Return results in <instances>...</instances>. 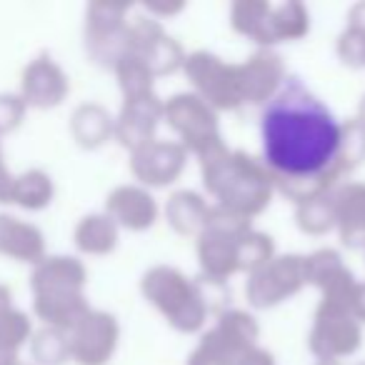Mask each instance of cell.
I'll use <instances>...</instances> for the list:
<instances>
[{
    "label": "cell",
    "instance_id": "21",
    "mask_svg": "<svg viewBox=\"0 0 365 365\" xmlns=\"http://www.w3.org/2000/svg\"><path fill=\"white\" fill-rule=\"evenodd\" d=\"M333 208L343 243L358 245L365 240V182H348L343 188H333Z\"/></svg>",
    "mask_w": 365,
    "mask_h": 365
},
{
    "label": "cell",
    "instance_id": "17",
    "mask_svg": "<svg viewBox=\"0 0 365 365\" xmlns=\"http://www.w3.org/2000/svg\"><path fill=\"white\" fill-rule=\"evenodd\" d=\"M160 118H163V103L155 96L130 98V101H125L120 115H118L113 135L125 148L138 150V148L153 143V133H155V125Z\"/></svg>",
    "mask_w": 365,
    "mask_h": 365
},
{
    "label": "cell",
    "instance_id": "25",
    "mask_svg": "<svg viewBox=\"0 0 365 365\" xmlns=\"http://www.w3.org/2000/svg\"><path fill=\"white\" fill-rule=\"evenodd\" d=\"M115 130V120L98 103H83L71 115V133L78 145L101 148Z\"/></svg>",
    "mask_w": 365,
    "mask_h": 365
},
{
    "label": "cell",
    "instance_id": "5",
    "mask_svg": "<svg viewBox=\"0 0 365 365\" xmlns=\"http://www.w3.org/2000/svg\"><path fill=\"white\" fill-rule=\"evenodd\" d=\"M233 28L255 43L273 46L303 38L310 28V18L300 3L270 6L260 0H240L233 6Z\"/></svg>",
    "mask_w": 365,
    "mask_h": 365
},
{
    "label": "cell",
    "instance_id": "31",
    "mask_svg": "<svg viewBox=\"0 0 365 365\" xmlns=\"http://www.w3.org/2000/svg\"><path fill=\"white\" fill-rule=\"evenodd\" d=\"M28 106L21 93H0V138L18 130L26 120Z\"/></svg>",
    "mask_w": 365,
    "mask_h": 365
},
{
    "label": "cell",
    "instance_id": "14",
    "mask_svg": "<svg viewBox=\"0 0 365 365\" xmlns=\"http://www.w3.org/2000/svg\"><path fill=\"white\" fill-rule=\"evenodd\" d=\"M130 53H135L145 63L153 76H165L185 63L180 46L163 33L160 23L145 18L130 26Z\"/></svg>",
    "mask_w": 365,
    "mask_h": 365
},
{
    "label": "cell",
    "instance_id": "18",
    "mask_svg": "<svg viewBox=\"0 0 365 365\" xmlns=\"http://www.w3.org/2000/svg\"><path fill=\"white\" fill-rule=\"evenodd\" d=\"M0 255L18 263L38 265L46 258V235L38 225L13 213H0Z\"/></svg>",
    "mask_w": 365,
    "mask_h": 365
},
{
    "label": "cell",
    "instance_id": "24",
    "mask_svg": "<svg viewBox=\"0 0 365 365\" xmlns=\"http://www.w3.org/2000/svg\"><path fill=\"white\" fill-rule=\"evenodd\" d=\"M210 213L213 210L205 205V200L193 190H180L168 200V223L178 230L180 235H195L203 233L210 223Z\"/></svg>",
    "mask_w": 365,
    "mask_h": 365
},
{
    "label": "cell",
    "instance_id": "28",
    "mask_svg": "<svg viewBox=\"0 0 365 365\" xmlns=\"http://www.w3.org/2000/svg\"><path fill=\"white\" fill-rule=\"evenodd\" d=\"M115 73H118V83H120V91H123V96H125V101L153 96V78L155 76L148 71V66L135 53H125V56L115 63Z\"/></svg>",
    "mask_w": 365,
    "mask_h": 365
},
{
    "label": "cell",
    "instance_id": "20",
    "mask_svg": "<svg viewBox=\"0 0 365 365\" xmlns=\"http://www.w3.org/2000/svg\"><path fill=\"white\" fill-rule=\"evenodd\" d=\"M106 215L128 230H145L155 223L158 205L148 190L138 185H120L106 200Z\"/></svg>",
    "mask_w": 365,
    "mask_h": 365
},
{
    "label": "cell",
    "instance_id": "9",
    "mask_svg": "<svg viewBox=\"0 0 365 365\" xmlns=\"http://www.w3.org/2000/svg\"><path fill=\"white\" fill-rule=\"evenodd\" d=\"M163 115L173 125V130L182 138V148L193 150L195 155H200L205 148L220 140L215 110L205 101H200L195 93L173 96L163 106Z\"/></svg>",
    "mask_w": 365,
    "mask_h": 365
},
{
    "label": "cell",
    "instance_id": "23",
    "mask_svg": "<svg viewBox=\"0 0 365 365\" xmlns=\"http://www.w3.org/2000/svg\"><path fill=\"white\" fill-rule=\"evenodd\" d=\"M53 195H56L53 178L41 168H31L13 178L8 205H18L23 210H43L53 203Z\"/></svg>",
    "mask_w": 365,
    "mask_h": 365
},
{
    "label": "cell",
    "instance_id": "36",
    "mask_svg": "<svg viewBox=\"0 0 365 365\" xmlns=\"http://www.w3.org/2000/svg\"><path fill=\"white\" fill-rule=\"evenodd\" d=\"M318 365H340V363H338V360H320Z\"/></svg>",
    "mask_w": 365,
    "mask_h": 365
},
{
    "label": "cell",
    "instance_id": "37",
    "mask_svg": "<svg viewBox=\"0 0 365 365\" xmlns=\"http://www.w3.org/2000/svg\"><path fill=\"white\" fill-rule=\"evenodd\" d=\"M363 365H365V363H363Z\"/></svg>",
    "mask_w": 365,
    "mask_h": 365
},
{
    "label": "cell",
    "instance_id": "4",
    "mask_svg": "<svg viewBox=\"0 0 365 365\" xmlns=\"http://www.w3.org/2000/svg\"><path fill=\"white\" fill-rule=\"evenodd\" d=\"M143 295L160 310L173 328L195 333L203 328L208 303L198 283L188 280L175 268H153L143 278Z\"/></svg>",
    "mask_w": 365,
    "mask_h": 365
},
{
    "label": "cell",
    "instance_id": "30",
    "mask_svg": "<svg viewBox=\"0 0 365 365\" xmlns=\"http://www.w3.org/2000/svg\"><path fill=\"white\" fill-rule=\"evenodd\" d=\"M338 56H340V61L353 68L365 66V26L350 23L348 31H345L338 41Z\"/></svg>",
    "mask_w": 365,
    "mask_h": 365
},
{
    "label": "cell",
    "instance_id": "35",
    "mask_svg": "<svg viewBox=\"0 0 365 365\" xmlns=\"http://www.w3.org/2000/svg\"><path fill=\"white\" fill-rule=\"evenodd\" d=\"M358 123H360V128L365 130V98H363V103H360V115H358Z\"/></svg>",
    "mask_w": 365,
    "mask_h": 365
},
{
    "label": "cell",
    "instance_id": "22",
    "mask_svg": "<svg viewBox=\"0 0 365 365\" xmlns=\"http://www.w3.org/2000/svg\"><path fill=\"white\" fill-rule=\"evenodd\" d=\"M33 323L28 313L16 308L13 290L0 283V355H21V348L31 340Z\"/></svg>",
    "mask_w": 365,
    "mask_h": 365
},
{
    "label": "cell",
    "instance_id": "10",
    "mask_svg": "<svg viewBox=\"0 0 365 365\" xmlns=\"http://www.w3.org/2000/svg\"><path fill=\"white\" fill-rule=\"evenodd\" d=\"M303 285V258L283 255V258H270L265 265L253 270L245 293L255 308H273V305L283 303L285 298L298 293Z\"/></svg>",
    "mask_w": 365,
    "mask_h": 365
},
{
    "label": "cell",
    "instance_id": "19",
    "mask_svg": "<svg viewBox=\"0 0 365 365\" xmlns=\"http://www.w3.org/2000/svg\"><path fill=\"white\" fill-rule=\"evenodd\" d=\"M283 63L275 53L260 51L248 63L238 66V86L243 103H263L278 93L283 83Z\"/></svg>",
    "mask_w": 365,
    "mask_h": 365
},
{
    "label": "cell",
    "instance_id": "7",
    "mask_svg": "<svg viewBox=\"0 0 365 365\" xmlns=\"http://www.w3.org/2000/svg\"><path fill=\"white\" fill-rule=\"evenodd\" d=\"M182 68L198 91L195 96L208 103L213 110L215 108L218 110H235L238 106H243L238 86V66H228L213 53L200 51L185 58Z\"/></svg>",
    "mask_w": 365,
    "mask_h": 365
},
{
    "label": "cell",
    "instance_id": "16",
    "mask_svg": "<svg viewBox=\"0 0 365 365\" xmlns=\"http://www.w3.org/2000/svg\"><path fill=\"white\" fill-rule=\"evenodd\" d=\"M88 280V270L73 255H46L38 265H33L31 290L36 295H66L83 293Z\"/></svg>",
    "mask_w": 365,
    "mask_h": 365
},
{
    "label": "cell",
    "instance_id": "12",
    "mask_svg": "<svg viewBox=\"0 0 365 365\" xmlns=\"http://www.w3.org/2000/svg\"><path fill=\"white\" fill-rule=\"evenodd\" d=\"M118 323L110 313L91 310L76 328L68 333L71 360L78 365H106L118 345Z\"/></svg>",
    "mask_w": 365,
    "mask_h": 365
},
{
    "label": "cell",
    "instance_id": "13",
    "mask_svg": "<svg viewBox=\"0 0 365 365\" xmlns=\"http://www.w3.org/2000/svg\"><path fill=\"white\" fill-rule=\"evenodd\" d=\"M71 93L68 76L48 53L36 56L21 73V98L28 108L51 110L61 106Z\"/></svg>",
    "mask_w": 365,
    "mask_h": 365
},
{
    "label": "cell",
    "instance_id": "33",
    "mask_svg": "<svg viewBox=\"0 0 365 365\" xmlns=\"http://www.w3.org/2000/svg\"><path fill=\"white\" fill-rule=\"evenodd\" d=\"M350 315L355 320H365V285H355L350 298Z\"/></svg>",
    "mask_w": 365,
    "mask_h": 365
},
{
    "label": "cell",
    "instance_id": "6",
    "mask_svg": "<svg viewBox=\"0 0 365 365\" xmlns=\"http://www.w3.org/2000/svg\"><path fill=\"white\" fill-rule=\"evenodd\" d=\"M258 323L243 310H228L220 315L218 325L195 348L188 365H238L240 358L255 348Z\"/></svg>",
    "mask_w": 365,
    "mask_h": 365
},
{
    "label": "cell",
    "instance_id": "15",
    "mask_svg": "<svg viewBox=\"0 0 365 365\" xmlns=\"http://www.w3.org/2000/svg\"><path fill=\"white\" fill-rule=\"evenodd\" d=\"M133 175L145 185H168L185 168V148L180 143L153 140L133 150Z\"/></svg>",
    "mask_w": 365,
    "mask_h": 365
},
{
    "label": "cell",
    "instance_id": "11",
    "mask_svg": "<svg viewBox=\"0 0 365 365\" xmlns=\"http://www.w3.org/2000/svg\"><path fill=\"white\" fill-rule=\"evenodd\" d=\"M360 345V325L348 308L335 303H320L310 333V350L320 360H338Z\"/></svg>",
    "mask_w": 365,
    "mask_h": 365
},
{
    "label": "cell",
    "instance_id": "3",
    "mask_svg": "<svg viewBox=\"0 0 365 365\" xmlns=\"http://www.w3.org/2000/svg\"><path fill=\"white\" fill-rule=\"evenodd\" d=\"M198 255L205 275L215 283L238 270H258L273 258V243L268 235L255 233L250 220L215 208L208 228L200 233Z\"/></svg>",
    "mask_w": 365,
    "mask_h": 365
},
{
    "label": "cell",
    "instance_id": "29",
    "mask_svg": "<svg viewBox=\"0 0 365 365\" xmlns=\"http://www.w3.org/2000/svg\"><path fill=\"white\" fill-rule=\"evenodd\" d=\"M298 225L300 230L310 235H323L335 225V208H333V190L323 195L298 203Z\"/></svg>",
    "mask_w": 365,
    "mask_h": 365
},
{
    "label": "cell",
    "instance_id": "27",
    "mask_svg": "<svg viewBox=\"0 0 365 365\" xmlns=\"http://www.w3.org/2000/svg\"><path fill=\"white\" fill-rule=\"evenodd\" d=\"M31 353L36 365H63L71 360V343L68 333L58 328L43 325L38 333L31 335Z\"/></svg>",
    "mask_w": 365,
    "mask_h": 365
},
{
    "label": "cell",
    "instance_id": "8",
    "mask_svg": "<svg viewBox=\"0 0 365 365\" xmlns=\"http://www.w3.org/2000/svg\"><path fill=\"white\" fill-rule=\"evenodd\" d=\"M125 6L93 3L86 16V48L91 58L103 66H113L130 53V26L125 23Z\"/></svg>",
    "mask_w": 365,
    "mask_h": 365
},
{
    "label": "cell",
    "instance_id": "32",
    "mask_svg": "<svg viewBox=\"0 0 365 365\" xmlns=\"http://www.w3.org/2000/svg\"><path fill=\"white\" fill-rule=\"evenodd\" d=\"M13 173L6 163V153H3V143H0V203L8 205V193H11V185H13Z\"/></svg>",
    "mask_w": 365,
    "mask_h": 365
},
{
    "label": "cell",
    "instance_id": "1",
    "mask_svg": "<svg viewBox=\"0 0 365 365\" xmlns=\"http://www.w3.org/2000/svg\"><path fill=\"white\" fill-rule=\"evenodd\" d=\"M263 165L288 198L305 203L330 193L338 178L365 158V130L335 115L298 81L270 98L260 123Z\"/></svg>",
    "mask_w": 365,
    "mask_h": 365
},
{
    "label": "cell",
    "instance_id": "2",
    "mask_svg": "<svg viewBox=\"0 0 365 365\" xmlns=\"http://www.w3.org/2000/svg\"><path fill=\"white\" fill-rule=\"evenodd\" d=\"M198 158L205 188L218 198L220 210L250 220L268 208L275 182L260 160L228 150L223 140L205 148Z\"/></svg>",
    "mask_w": 365,
    "mask_h": 365
},
{
    "label": "cell",
    "instance_id": "34",
    "mask_svg": "<svg viewBox=\"0 0 365 365\" xmlns=\"http://www.w3.org/2000/svg\"><path fill=\"white\" fill-rule=\"evenodd\" d=\"M238 365H275L273 358H270V353H265V350H260L258 345L255 348H250L248 353L240 358Z\"/></svg>",
    "mask_w": 365,
    "mask_h": 365
},
{
    "label": "cell",
    "instance_id": "26",
    "mask_svg": "<svg viewBox=\"0 0 365 365\" xmlns=\"http://www.w3.org/2000/svg\"><path fill=\"white\" fill-rule=\"evenodd\" d=\"M78 250L88 255H106L118 243V225L106 213H93L78 220L76 233H73Z\"/></svg>",
    "mask_w": 365,
    "mask_h": 365
}]
</instances>
